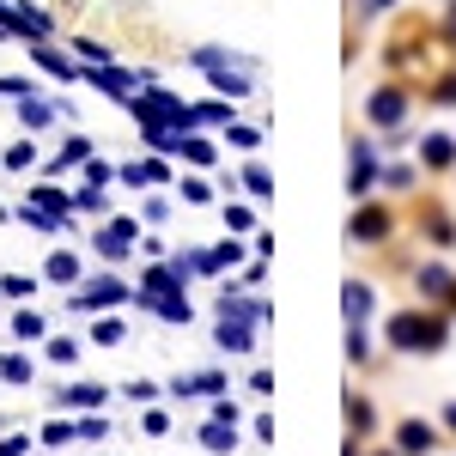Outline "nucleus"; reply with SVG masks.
I'll return each instance as SVG.
<instances>
[{
  "mask_svg": "<svg viewBox=\"0 0 456 456\" xmlns=\"http://www.w3.org/2000/svg\"><path fill=\"white\" fill-rule=\"evenodd\" d=\"M389 341L402 353H438L444 347V322L426 316V311H395L389 316Z\"/></svg>",
  "mask_w": 456,
  "mask_h": 456,
  "instance_id": "obj_1",
  "label": "nucleus"
},
{
  "mask_svg": "<svg viewBox=\"0 0 456 456\" xmlns=\"http://www.w3.org/2000/svg\"><path fill=\"white\" fill-rule=\"evenodd\" d=\"M365 116H371L378 128H395V122L408 116V98H402L395 86H389V92H371V98H365Z\"/></svg>",
  "mask_w": 456,
  "mask_h": 456,
  "instance_id": "obj_2",
  "label": "nucleus"
},
{
  "mask_svg": "<svg viewBox=\"0 0 456 456\" xmlns=\"http://www.w3.org/2000/svg\"><path fill=\"white\" fill-rule=\"evenodd\" d=\"M116 298H128L122 281H92L86 292H73V311H104V305H116Z\"/></svg>",
  "mask_w": 456,
  "mask_h": 456,
  "instance_id": "obj_3",
  "label": "nucleus"
},
{
  "mask_svg": "<svg viewBox=\"0 0 456 456\" xmlns=\"http://www.w3.org/2000/svg\"><path fill=\"white\" fill-rule=\"evenodd\" d=\"M378 238H389V213L384 208H359L353 213V244H378Z\"/></svg>",
  "mask_w": 456,
  "mask_h": 456,
  "instance_id": "obj_4",
  "label": "nucleus"
},
{
  "mask_svg": "<svg viewBox=\"0 0 456 456\" xmlns=\"http://www.w3.org/2000/svg\"><path fill=\"white\" fill-rule=\"evenodd\" d=\"M420 165H426V171H451V165H456V141H451V134H426V141H420Z\"/></svg>",
  "mask_w": 456,
  "mask_h": 456,
  "instance_id": "obj_5",
  "label": "nucleus"
},
{
  "mask_svg": "<svg viewBox=\"0 0 456 456\" xmlns=\"http://www.w3.org/2000/svg\"><path fill=\"white\" fill-rule=\"evenodd\" d=\"M201 444H208L213 456L238 451V426H232V420H213V426H201Z\"/></svg>",
  "mask_w": 456,
  "mask_h": 456,
  "instance_id": "obj_6",
  "label": "nucleus"
},
{
  "mask_svg": "<svg viewBox=\"0 0 456 456\" xmlns=\"http://www.w3.org/2000/svg\"><path fill=\"white\" fill-rule=\"evenodd\" d=\"M61 402H68V408H98V402H104V384H68Z\"/></svg>",
  "mask_w": 456,
  "mask_h": 456,
  "instance_id": "obj_7",
  "label": "nucleus"
},
{
  "mask_svg": "<svg viewBox=\"0 0 456 456\" xmlns=\"http://www.w3.org/2000/svg\"><path fill=\"white\" fill-rule=\"evenodd\" d=\"M347 316H353V322H365V316H371V286H365V281L347 286Z\"/></svg>",
  "mask_w": 456,
  "mask_h": 456,
  "instance_id": "obj_8",
  "label": "nucleus"
},
{
  "mask_svg": "<svg viewBox=\"0 0 456 456\" xmlns=\"http://www.w3.org/2000/svg\"><path fill=\"white\" fill-rule=\"evenodd\" d=\"M426 444H432V426H420V420H408V426H402V451H408V456H420Z\"/></svg>",
  "mask_w": 456,
  "mask_h": 456,
  "instance_id": "obj_9",
  "label": "nucleus"
},
{
  "mask_svg": "<svg viewBox=\"0 0 456 456\" xmlns=\"http://www.w3.org/2000/svg\"><path fill=\"white\" fill-rule=\"evenodd\" d=\"M37 61H43V68L55 73V79H79V68H73V61H61V55H55V49H31Z\"/></svg>",
  "mask_w": 456,
  "mask_h": 456,
  "instance_id": "obj_10",
  "label": "nucleus"
},
{
  "mask_svg": "<svg viewBox=\"0 0 456 456\" xmlns=\"http://www.w3.org/2000/svg\"><path fill=\"white\" fill-rule=\"evenodd\" d=\"M49 110H55V104H37V98H25V104H19V122H25V128H49Z\"/></svg>",
  "mask_w": 456,
  "mask_h": 456,
  "instance_id": "obj_11",
  "label": "nucleus"
},
{
  "mask_svg": "<svg viewBox=\"0 0 456 456\" xmlns=\"http://www.w3.org/2000/svg\"><path fill=\"white\" fill-rule=\"evenodd\" d=\"M12 335H19V341H37V335H43V316H37V311H19Z\"/></svg>",
  "mask_w": 456,
  "mask_h": 456,
  "instance_id": "obj_12",
  "label": "nucleus"
},
{
  "mask_svg": "<svg viewBox=\"0 0 456 456\" xmlns=\"http://www.w3.org/2000/svg\"><path fill=\"white\" fill-rule=\"evenodd\" d=\"M176 152H183L189 165H213V146L208 141H176Z\"/></svg>",
  "mask_w": 456,
  "mask_h": 456,
  "instance_id": "obj_13",
  "label": "nucleus"
},
{
  "mask_svg": "<svg viewBox=\"0 0 456 456\" xmlns=\"http://www.w3.org/2000/svg\"><path fill=\"white\" fill-rule=\"evenodd\" d=\"M73 274H79V262H73L68 249H61V256H49V281H73Z\"/></svg>",
  "mask_w": 456,
  "mask_h": 456,
  "instance_id": "obj_14",
  "label": "nucleus"
},
{
  "mask_svg": "<svg viewBox=\"0 0 456 456\" xmlns=\"http://www.w3.org/2000/svg\"><path fill=\"white\" fill-rule=\"evenodd\" d=\"M31 159H37V146H31V141H19V146H12V152H6V171H25Z\"/></svg>",
  "mask_w": 456,
  "mask_h": 456,
  "instance_id": "obj_15",
  "label": "nucleus"
},
{
  "mask_svg": "<svg viewBox=\"0 0 456 456\" xmlns=\"http://www.w3.org/2000/svg\"><path fill=\"white\" fill-rule=\"evenodd\" d=\"M122 335H128V329H122V322H98V329H92V341H98V347H116V341H122Z\"/></svg>",
  "mask_w": 456,
  "mask_h": 456,
  "instance_id": "obj_16",
  "label": "nucleus"
},
{
  "mask_svg": "<svg viewBox=\"0 0 456 456\" xmlns=\"http://www.w3.org/2000/svg\"><path fill=\"white\" fill-rule=\"evenodd\" d=\"M68 438H79V426H61V420L43 426V444H68Z\"/></svg>",
  "mask_w": 456,
  "mask_h": 456,
  "instance_id": "obj_17",
  "label": "nucleus"
},
{
  "mask_svg": "<svg viewBox=\"0 0 456 456\" xmlns=\"http://www.w3.org/2000/svg\"><path fill=\"white\" fill-rule=\"evenodd\" d=\"M0 378H12V384H25V378H31V359H0Z\"/></svg>",
  "mask_w": 456,
  "mask_h": 456,
  "instance_id": "obj_18",
  "label": "nucleus"
},
{
  "mask_svg": "<svg viewBox=\"0 0 456 456\" xmlns=\"http://www.w3.org/2000/svg\"><path fill=\"white\" fill-rule=\"evenodd\" d=\"M49 359H55V365H73V359H79V341H49Z\"/></svg>",
  "mask_w": 456,
  "mask_h": 456,
  "instance_id": "obj_19",
  "label": "nucleus"
},
{
  "mask_svg": "<svg viewBox=\"0 0 456 456\" xmlns=\"http://www.w3.org/2000/svg\"><path fill=\"white\" fill-rule=\"evenodd\" d=\"M183 201H195V208H201V201H213V189L201 183V176H189V183H183Z\"/></svg>",
  "mask_w": 456,
  "mask_h": 456,
  "instance_id": "obj_20",
  "label": "nucleus"
},
{
  "mask_svg": "<svg viewBox=\"0 0 456 456\" xmlns=\"http://www.w3.org/2000/svg\"><path fill=\"white\" fill-rule=\"evenodd\" d=\"M244 183H249V189H256V195H262V201H268V189H274V183H268V171H262V165H249V171H244Z\"/></svg>",
  "mask_w": 456,
  "mask_h": 456,
  "instance_id": "obj_21",
  "label": "nucleus"
},
{
  "mask_svg": "<svg viewBox=\"0 0 456 456\" xmlns=\"http://www.w3.org/2000/svg\"><path fill=\"white\" fill-rule=\"evenodd\" d=\"M225 232H249V208H225Z\"/></svg>",
  "mask_w": 456,
  "mask_h": 456,
  "instance_id": "obj_22",
  "label": "nucleus"
},
{
  "mask_svg": "<svg viewBox=\"0 0 456 456\" xmlns=\"http://www.w3.org/2000/svg\"><path fill=\"white\" fill-rule=\"evenodd\" d=\"M0 456H25V438H0Z\"/></svg>",
  "mask_w": 456,
  "mask_h": 456,
  "instance_id": "obj_23",
  "label": "nucleus"
},
{
  "mask_svg": "<svg viewBox=\"0 0 456 456\" xmlns=\"http://www.w3.org/2000/svg\"><path fill=\"white\" fill-rule=\"evenodd\" d=\"M451 426H456V408H451Z\"/></svg>",
  "mask_w": 456,
  "mask_h": 456,
  "instance_id": "obj_24",
  "label": "nucleus"
}]
</instances>
